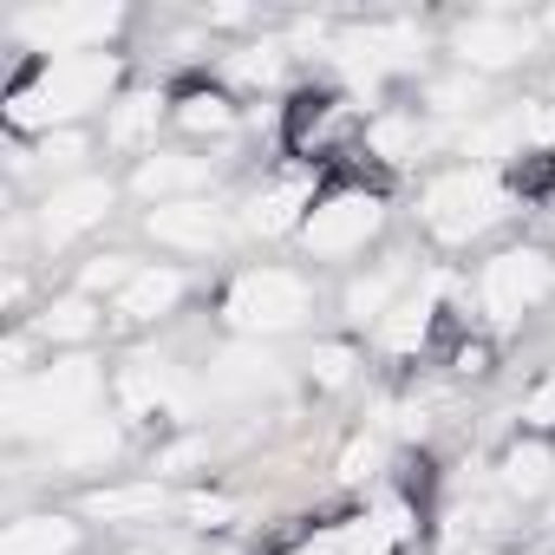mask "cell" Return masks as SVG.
I'll use <instances>...</instances> for the list:
<instances>
[{"label": "cell", "instance_id": "1", "mask_svg": "<svg viewBox=\"0 0 555 555\" xmlns=\"http://www.w3.org/2000/svg\"><path fill=\"white\" fill-rule=\"evenodd\" d=\"M118 53H73V60H34L27 79L8 86V125L14 138H53L73 131L86 112L118 105Z\"/></svg>", "mask_w": 555, "mask_h": 555}, {"label": "cell", "instance_id": "2", "mask_svg": "<svg viewBox=\"0 0 555 555\" xmlns=\"http://www.w3.org/2000/svg\"><path fill=\"white\" fill-rule=\"evenodd\" d=\"M99 399H105V360L92 353H60L47 366H34L27 379L8 386V431L14 438H60L86 418H99Z\"/></svg>", "mask_w": 555, "mask_h": 555}, {"label": "cell", "instance_id": "3", "mask_svg": "<svg viewBox=\"0 0 555 555\" xmlns=\"http://www.w3.org/2000/svg\"><path fill=\"white\" fill-rule=\"evenodd\" d=\"M314 308H321V295H314L308 274L301 268H274V261L242 268L235 282H229V295H222V321L242 340H282V334L308 327Z\"/></svg>", "mask_w": 555, "mask_h": 555}, {"label": "cell", "instance_id": "4", "mask_svg": "<svg viewBox=\"0 0 555 555\" xmlns=\"http://www.w3.org/2000/svg\"><path fill=\"white\" fill-rule=\"evenodd\" d=\"M509 216V190L496 183V170L490 164H451V170H438L425 190H418V222L444 242V248H464V242H477L490 222H503Z\"/></svg>", "mask_w": 555, "mask_h": 555}, {"label": "cell", "instance_id": "5", "mask_svg": "<svg viewBox=\"0 0 555 555\" xmlns=\"http://www.w3.org/2000/svg\"><path fill=\"white\" fill-rule=\"evenodd\" d=\"M548 288H555V261H548L535 242L496 248V255L477 268V314H483L496 334H509V327H522V321L548 301Z\"/></svg>", "mask_w": 555, "mask_h": 555}, {"label": "cell", "instance_id": "6", "mask_svg": "<svg viewBox=\"0 0 555 555\" xmlns=\"http://www.w3.org/2000/svg\"><path fill=\"white\" fill-rule=\"evenodd\" d=\"M379 229H386V196L366 190V183H340V190H327L314 203L301 242H308L314 261H353V255H366V242Z\"/></svg>", "mask_w": 555, "mask_h": 555}, {"label": "cell", "instance_id": "7", "mask_svg": "<svg viewBox=\"0 0 555 555\" xmlns=\"http://www.w3.org/2000/svg\"><path fill=\"white\" fill-rule=\"evenodd\" d=\"M125 27V8H27L14 34L40 60H73V53H105V40Z\"/></svg>", "mask_w": 555, "mask_h": 555}, {"label": "cell", "instance_id": "8", "mask_svg": "<svg viewBox=\"0 0 555 555\" xmlns=\"http://www.w3.org/2000/svg\"><path fill=\"white\" fill-rule=\"evenodd\" d=\"M112 203H118V183H112V177H66V183H53V190L40 196L34 229H40L47 248H66L73 235L99 229V222L112 216Z\"/></svg>", "mask_w": 555, "mask_h": 555}, {"label": "cell", "instance_id": "9", "mask_svg": "<svg viewBox=\"0 0 555 555\" xmlns=\"http://www.w3.org/2000/svg\"><path fill=\"white\" fill-rule=\"evenodd\" d=\"M451 53H457V66L477 73V79H483V73H509V66H522V60L535 53V27L516 21V14H470V21H457Z\"/></svg>", "mask_w": 555, "mask_h": 555}, {"label": "cell", "instance_id": "10", "mask_svg": "<svg viewBox=\"0 0 555 555\" xmlns=\"http://www.w3.org/2000/svg\"><path fill=\"white\" fill-rule=\"evenodd\" d=\"M314 203H321V190H314V170H274L248 203H242V229L248 235H301L308 229V216H314Z\"/></svg>", "mask_w": 555, "mask_h": 555}, {"label": "cell", "instance_id": "11", "mask_svg": "<svg viewBox=\"0 0 555 555\" xmlns=\"http://www.w3.org/2000/svg\"><path fill=\"white\" fill-rule=\"evenodd\" d=\"M144 235H151L157 248H170V255H209V248H222V235H229V216H222L209 196L151 203V216H144Z\"/></svg>", "mask_w": 555, "mask_h": 555}, {"label": "cell", "instance_id": "12", "mask_svg": "<svg viewBox=\"0 0 555 555\" xmlns=\"http://www.w3.org/2000/svg\"><path fill=\"white\" fill-rule=\"evenodd\" d=\"M183 405H190L183 366L151 360V353H138V360L118 366V412H125V418H177Z\"/></svg>", "mask_w": 555, "mask_h": 555}, {"label": "cell", "instance_id": "13", "mask_svg": "<svg viewBox=\"0 0 555 555\" xmlns=\"http://www.w3.org/2000/svg\"><path fill=\"white\" fill-rule=\"evenodd\" d=\"M164 118H170V99H164L157 86H131V92H118V105L105 112V144L125 151V157H151Z\"/></svg>", "mask_w": 555, "mask_h": 555}, {"label": "cell", "instance_id": "14", "mask_svg": "<svg viewBox=\"0 0 555 555\" xmlns=\"http://www.w3.org/2000/svg\"><path fill=\"white\" fill-rule=\"evenodd\" d=\"M209 177H216V164L196 157V151H151V157H138L131 190L151 196V203H183V196H203Z\"/></svg>", "mask_w": 555, "mask_h": 555}, {"label": "cell", "instance_id": "15", "mask_svg": "<svg viewBox=\"0 0 555 555\" xmlns=\"http://www.w3.org/2000/svg\"><path fill=\"white\" fill-rule=\"evenodd\" d=\"M347 131H353V105L340 92H301L288 105V144H295V157H321Z\"/></svg>", "mask_w": 555, "mask_h": 555}, {"label": "cell", "instance_id": "16", "mask_svg": "<svg viewBox=\"0 0 555 555\" xmlns=\"http://www.w3.org/2000/svg\"><path fill=\"white\" fill-rule=\"evenodd\" d=\"M157 509H170L164 477H125V483H99V490L79 496V516H86V522H105V529H118V522H151Z\"/></svg>", "mask_w": 555, "mask_h": 555}, {"label": "cell", "instance_id": "17", "mask_svg": "<svg viewBox=\"0 0 555 555\" xmlns=\"http://www.w3.org/2000/svg\"><path fill=\"white\" fill-rule=\"evenodd\" d=\"M183 268H170V261H144L138 274H131V288L112 301V314L125 321V327H151V321H170L177 314V301H183Z\"/></svg>", "mask_w": 555, "mask_h": 555}, {"label": "cell", "instance_id": "18", "mask_svg": "<svg viewBox=\"0 0 555 555\" xmlns=\"http://www.w3.org/2000/svg\"><path fill=\"white\" fill-rule=\"evenodd\" d=\"M438 314H444V301H438V282L431 288H418V295H405L379 327H373V340L392 353V360H412V353H425L431 347V334H438Z\"/></svg>", "mask_w": 555, "mask_h": 555}, {"label": "cell", "instance_id": "19", "mask_svg": "<svg viewBox=\"0 0 555 555\" xmlns=\"http://www.w3.org/2000/svg\"><path fill=\"white\" fill-rule=\"evenodd\" d=\"M496 490L509 496V503H542L548 490H555V451H548V438H516L503 457H496Z\"/></svg>", "mask_w": 555, "mask_h": 555}, {"label": "cell", "instance_id": "20", "mask_svg": "<svg viewBox=\"0 0 555 555\" xmlns=\"http://www.w3.org/2000/svg\"><path fill=\"white\" fill-rule=\"evenodd\" d=\"M86 542V522L66 509H34L0 529V555H73Z\"/></svg>", "mask_w": 555, "mask_h": 555}, {"label": "cell", "instance_id": "21", "mask_svg": "<svg viewBox=\"0 0 555 555\" xmlns=\"http://www.w3.org/2000/svg\"><path fill=\"white\" fill-rule=\"evenodd\" d=\"M418 53H425V34L412 21H386V27L347 34V60L366 66V73H405V66H418Z\"/></svg>", "mask_w": 555, "mask_h": 555}, {"label": "cell", "instance_id": "22", "mask_svg": "<svg viewBox=\"0 0 555 555\" xmlns=\"http://www.w3.org/2000/svg\"><path fill=\"white\" fill-rule=\"evenodd\" d=\"M405 282H412V274H405V255L379 261L373 274H353V282H347V295H340L347 321H353V327H379V321H386V314L405 301Z\"/></svg>", "mask_w": 555, "mask_h": 555}, {"label": "cell", "instance_id": "23", "mask_svg": "<svg viewBox=\"0 0 555 555\" xmlns=\"http://www.w3.org/2000/svg\"><path fill=\"white\" fill-rule=\"evenodd\" d=\"M170 125L183 138H229L235 131V99L222 86H183L170 99Z\"/></svg>", "mask_w": 555, "mask_h": 555}, {"label": "cell", "instance_id": "24", "mask_svg": "<svg viewBox=\"0 0 555 555\" xmlns=\"http://www.w3.org/2000/svg\"><path fill=\"white\" fill-rule=\"evenodd\" d=\"M105 327V314H99V301L92 295H60V301H47L40 314H34V340H47V347H79L86 353V340Z\"/></svg>", "mask_w": 555, "mask_h": 555}, {"label": "cell", "instance_id": "25", "mask_svg": "<svg viewBox=\"0 0 555 555\" xmlns=\"http://www.w3.org/2000/svg\"><path fill=\"white\" fill-rule=\"evenodd\" d=\"M47 451H53L60 470H99V464H112L125 451V431H118V418H86V425L60 431Z\"/></svg>", "mask_w": 555, "mask_h": 555}, {"label": "cell", "instance_id": "26", "mask_svg": "<svg viewBox=\"0 0 555 555\" xmlns=\"http://www.w3.org/2000/svg\"><path fill=\"white\" fill-rule=\"evenodd\" d=\"M268 379H274V360H268V347H261V340H242V347L216 353V366H209V392H222V399L261 392Z\"/></svg>", "mask_w": 555, "mask_h": 555}, {"label": "cell", "instance_id": "27", "mask_svg": "<svg viewBox=\"0 0 555 555\" xmlns=\"http://www.w3.org/2000/svg\"><path fill=\"white\" fill-rule=\"evenodd\" d=\"M86 151H92V138H86V131H53V138H34V157H40V170H53L60 183H66V177H86V170H79V164H86ZM34 157L14 144V170H27Z\"/></svg>", "mask_w": 555, "mask_h": 555}, {"label": "cell", "instance_id": "28", "mask_svg": "<svg viewBox=\"0 0 555 555\" xmlns=\"http://www.w3.org/2000/svg\"><path fill=\"white\" fill-rule=\"evenodd\" d=\"M425 99H431V112H438V118H477V112H483V79L457 66V73L431 79V86H425Z\"/></svg>", "mask_w": 555, "mask_h": 555}, {"label": "cell", "instance_id": "29", "mask_svg": "<svg viewBox=\"0 0 555 555\" xmlns=\"http://www.w3.org/2000/svg\"><path fill=\"white\" fill-rule=\"evenodd\" d=\"M366 144L379 151V164H412V157L425 151V131H418V118L386 112V118H373V125H366Z\"/></svg>", "mask_w": 555, "mask_h": 555}, {"label": "cell", "instance_id": "30", "mask_svg": "<svg viewBox=\"0 0 555 555\" xmlns=\"http://www.w3.org/2000/svg\"><path fill=\"white\" fill-rule=\"evenodd\" d=\"M353 373H360V347H353V340H321V347L308 353V379H314L321 392L353 386Z\"/></svg>", "mask_w": 555, "mask_h": 555}, {"label": "cell", "instance_id": "31", "mask_svg": "<svg viewBox=\"0 0 555 555\" xmlns=\"http://www.w3.org/2000/svg\"><path fill=\"white\" fill-rule=\"evenodd\" d=\"M138 268H144L138 255H92V261L79 268V295H92V301L112 295V301H118V295L131 288V274H138Z\"/></svg>", "mask_w": 555, "mask_h": 555}, {"label": "cell", "instance_id": "32", "mask_svg": "<svg viewBox=\"0 0 555 555\" xmlns=\"http://www.w3.org/2000/svg\"><path fill=\"white\" fill-rule=\"evenodd\" d=\"M274 73H282V47H242V53H229V79L235 86H274Z\"/></svg>", "mask_w": 555, "mask_h": 555}, {"label": "cell", "instance_id": "33", "mask_svg": "<svg viewBox=\"0 0 555 555\" xmlns=\"http://www.w3.org/2000/svg\"><path fill=\"white\" fill-rule=\"evenodd\" d=\"M177 516L190 529H222V522H235V503L222 490H190V496H177Z\"/></svg>", "mask_w": 555, "mask_h": 555}, {"label": "cell", "instance_id": "34", "mask_svg": "<svg viewBox=\"0 0 555 555\" xmlns=\"http://www.w3.org/2000/svg\"><path fill=\"white\" fill-rule=\"evenodd\" d=\"M522 425H529L535 438H548V431H555V373H542V379L522 392Z\"/></svg>", "mask_w": 555, "mask_h": 555}, {"label": "cell", "instance_id": "35", "mask_svg": "<svg viewBox=\"0 0 555 555\" xmlns=\"http://www.w3.org/2000/svg\"><path fill=\"white\" fill-rule=\"evenodd\" d=\"M209 457V444L203 438H177V444H164L157 451V470H190V464H203Z\"/></svg>", "mask_w": 555, "mask_h": 555}, {"label": "cell", "instance_id": "36", "mask_svg": "<svg viewBox=\"0 0 555 555\" xmlns=\"http://www.w3.org/2000/svg\"><path fill=\"white\" fill-rule=\"evenodd\" d=\"M373 464H379V444H373V438H353V444H347V457H340V477H347V483H360V477H373Z\"/></svg>", "mask_w": 555, "mask_h": 555}, {"label": "cell", "instance_id": "37", "mask_svg": "<svg viewBox=\"0 0 555 555\" xmlns=\"http://www.w3.org/2000/svg\"><path fill=\"white\" fill-rule=\"evenodd\" d=\"M451 373H457V379H483V373H490V347H483V340H464V347L451 353Z\"/></svg>", "mask_w": 555, "mask_h": 555}, {"label": "cell", "instance_id": "38", "mask_svg": "<svg viewBox=\"0 0 555 555\" xmlns=\"http://www.w3.org/2000/svg\"><path fill=\"white\" fill-rule=\"evenodd\" d=\"M542 34H548V40H555V8H548V14H542Z\"/></svg>", "mask_w": 555, "mask_h": 555}, {"label": "cell", "instance_id": "39", "mask_svg": "<svg viewBox=\"0 0 555 555\" xmlns=\"http://www.w3.org/2000/svg\"><path fill=\"white\" fill-rule=\"evenodd\" d=\"M196 555H235V548H222V542H216V548H196Z\"/></svg>", "mask_w": 555, "mask_h": 555}, {"label": "cell", "instance_id": "40", "mask_svg": "<svg viewBox=\"0 0 555 555\" xmlns=\"http://www.w3.org/2000/svg\"><path fill=\"white\" fill-rule=\"evenodd\" d=\"M451 555H496V548H451Z\"/></svg>", "mask_w": 555, "mask_h": 555}, {"label": "cell", "instance_id": "41", "mask_svg": "<svg viewBox=\"0 0 555 555\" xmlns=\"http://www.w3.org/2000/svg\"><path fill=\"white\" fill-rule=\"evenodd\" d=\"M548 522H555V490H548Z\"/></svg>", "mask_w": 555, "mask_h": 555}]
</instances>
